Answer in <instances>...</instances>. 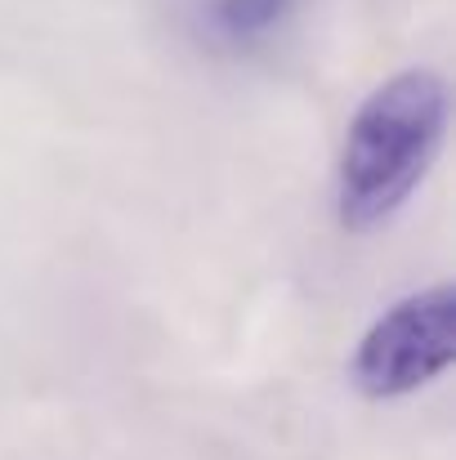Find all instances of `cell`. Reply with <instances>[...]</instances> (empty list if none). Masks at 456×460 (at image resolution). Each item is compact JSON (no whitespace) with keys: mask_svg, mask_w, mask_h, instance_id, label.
<instances>
[{"mask_svg":"<svg viewBox=\"0 0 456 460\" xmlns=\"http://www.w3.org/2000/svg\"><path fill=\"white\" fill-rule=\"evenodd\" d=\"M300 9L304 0H188V22L206 49L246 58L278 45Z\"/></svg>","mask_w":456,"mask_h":460,"instance_id":"3957f363","label":"cell"},{"mask_svg":"<svg viewBox=\"0 0 456 460\" xmlns=\"http://www.w3.org/2000/svg\"><path fill=\"white\" fill-rule=\"evenodd\" d=\"M456 362V291L452 282L421 287L389 305L358 340L349 376L358 394L389 402L421 394Z\"/></svg>","mask_w":456,"mask_h":460,"instance_id":"7a4b0ae2","label":"cell"},{"mask_svg":"<svg viewBox=\"0 0 456 460\" xmlns=\"http://www.w3.org/2000/svg\"><path fill=\"white\" fill-rule=\"evenodd\" d=\"M452 90L434 67L385 76L349 117L335 161V215L349 233L385 228L430 179L448 139Z\"/></svg>","mask_w":456,"mask_h":460,"instance_id":"6da1fadb","label":"cell"}]
</instances>
